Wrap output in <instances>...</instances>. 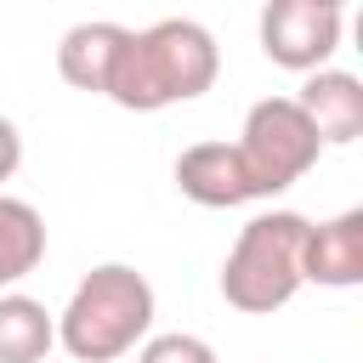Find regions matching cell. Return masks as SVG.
Here are the masks:
<instances>
[{
	"instance_id": "obj_11",
	"label": "cell",
	"mask_w": 363,
	"mask_h": 363,
	"mask_svg": "<svg viewBox=\"0 0 363 363\" xmlns=\"http://www.w3.org/2000/svg\"><path fill=\"white\" fill-rule=\"evenodd\" d=\"M40 261H45V216L28 199L0 193V289H17Z\"/></svg>"
},
{
	"instance_id": "obj_2",
	"label": "cell",
	"mask_w": 363,
	"mask_h": 363,
	"mask_svg": "<svg viewBox=\"0 0 363 363\" xmlns=\"http://www.w3.org/2000/svg\"><path fill=\"white\" fill-rule=\"evenodd\" d=\"M153 284L136 267L102 261L74 284L68 306L57 312V346L74 363H113L153 335Z\"/></svg>"
},
{
	"instance_id": "obj_10",
	"label": "cell",
	"mask_w": 363,
	"mask_h": 363,
	"mask_svg": "<svg viewBox=\"0 0 363 363\" xmlns=\"http://www.w3.org/2000/svg\"><path fill=\"white\" fill-rule=\"evenodd\" d=\"M57 346V312L23 289H0V363H45Z\"/></svg>"
},
{
	"instance_id": "obj_12",
	"label": "cell",
	"mask_w": 363,
	"mask_h": 363,
	"mask_svg": "<svg viewBox=\"0 0 363 363\" xmlns=\"http://www.w3.org/2000/svg\"><path fill=\"white\" fill-rule=\"evenodd\" d=\"M136 363H221L216 346L204 335H187V329H164V335H147L136 346Z\"/></svg>"
},
{
	"instance_id": "obj_9",
	"label": "cell",
	"mask_w": 363,
	"mask_h": 363,
	"mask_svg": "<svg viewBox=\"0 0 363 363\" xmlns=\"http://www.w3.org/2000/svg\"><path fill=\"white\" fill-rule=\"evenodd\" d=\"M125 23H108V17H91V23H74L62 40H57V74L74 85V91H91L102 96L108 91V74H113V57L125 45Z\"/></svg>"
},
{
	"instance_id": "obj_8",
	"label": "cell",
	"mask_w": 363,
	"mask_h": 363,
	"mask_svg": "<svg viewBox=\"0 0 363 363\" xmlns=\"http://www.w3.org/2000/svg\"><path fill=\"white\" fill-rule=\"evenodd\" d=\"M295 108L312 119V130H318L323 147H346V142L363 136V79L346 74V68H312V74H301Z\"/></svg>"
},
{
	"instance_id": "obj_3",
	"label": "cell",
	"mask_w": 363,
	"mask_h": 363,
	"mask_svg": "<svg viewBox=\"0 0 363 363\" xmlns=\"http://www.w3.org/2000/svg\"><path fill=\"white\" fill-rule=\"evenodd\" d=\"M306 216L295 210H261L238 227L227 261H221V301L233 312L267 318L278 306H289L301 295V238H306Z\"/></svg>"
},
{
	"instance_id": "obj_1",
	"label": "cell",
	"mask_w": 363,
	"mask_h": 363,
	"mask_svg": "<svg viewBox=\"0 0 363 363\" xmlns=\"http://www.w3.org/2000/svg\"><path fill=\"white\" fill-rule=\"evenodd\" d=\"M216 74H221L216 34L193 17H159V23L125 34L102 96L125 113H159V108L204 96L216 85Z\"/></svg>"
},
{
	"instance_id": "obj_4",
	"label": "cell",
	"mask_w": 363,
	"mask_h": 363,
	"mask_svg": "<svg viewBox=\"0 0 363 363\" xmlns=\"http://www.w3.org/2000/svg\"><path fill=\"white\" fill-rule=\"evenodd\" d=\"M233 147H238V159H244V170H250L261 199L289 193L323 153V142H318L312 119L295 108V96H261L244 113V130H238Z\"/></svg>"
},
{
	"instance_id": "obj_7",
	"label": "cell",
	"mask_w": 363,
	"mask_h": 363,
	"mask_svg": "<svg viewBox=\"0 0 363 363\" xmlns=\"http://www.w3.org/2000/svg\"><path fill=\"white\" fill-rule=\"evenodd\" d=\"M301 284L357 289L363 284V210H340L301 238Z\"/></svg>"
},
{
	"instance_id": "obj_14",
	"label": "cell",
	"mask_w": 363,
	"mask_h": 363,
	"mask_svg": "<svg viewBox=\"0 0 363 363\" xmlns=\"http://www.w3.org/2000/svg\"><path fill=\"white\" fill-rule=\"evenodd\" d=\"M323 6H335V11H346V0H323Z\"/></svg>"
},
{
	"instance_id": "obj_5",
	"label": "cell",
	"mask_w": 363,
	"mask_h": 363,
	"mask_svg": "<svg viewBox=\"0 0 363 363\" xmlns=\"http://www.w3.org/2000/svg\"><path fill=\"white\" fill-rule=\"evenodd\" d=\"M340 34H346V23L323 0H267L261 23H255V40H261L267 62L289 68V74L329 68V57L340 51Z\"/></svg>"
},
{
	"instance_id": "obj_6",
	"label": "cell",
	"mask_w": 363,
	"mask_h": 363,
	"mask_svg": "<svg viewBox=\"0 0 363 363\" xmlns=\"http://www.w3.org/2000/svg\"><path fill=\"white\" fill-rule=\"evenodd\" d=\"M176 187H182V199H193L199 210H238V204H255V199H261L233 142H193V147H182V159H176Z\"/></svg>"
},
{
	"instance_id": "obj_13",
	"label": "cell",
	"mask_w": 363,
	"mask_h": 363,
	"mask_svg": "<svg viewBox=\"0 0 363 363\" xmlns=\"http://www.w3.org/2000/svg\"><path fill=\"white\" fill-rule=\"evenodd\" d=\"M17 164H23V130L0 113V187L17 176Z\"/></svg>"
}]
</instances>
